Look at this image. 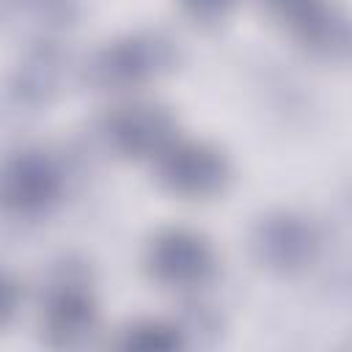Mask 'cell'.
<instances>
[{"label":"cell","instance_id":"obj_1","mask_svg":"<svg viewBox=\"0 0 352 352\" xmlns=\"http://www.w3.org/2000/svg\"><path fill=\"white\" fill-rule=\"evenodd\" d=\"M173 63L176 44L165 33L135 30L102 44L85 63V80L96 91L124 94L160 80Z\"/></svg>","mask_w":352,"mask_h":352},{"label":"cell","instance_id":"obj_2","mask_svg":"<svg viewBox=\"0 0 352 352\" xmlns=\"http://www.w3.org/2000/svg\"><path fill=\"white\" fill-rule=\"evenodd\" d=\"M66 173L60 162L38 146L19 148L0 162V209L6 214H47L60 201Z\"/></svg>","mask_w":352,"mask_h":352},{"label":"cell","instance_id":"obj_3","mask_svg":"<svg viewBox=\"0 0 352 352\" xmlns=\"http://www.w3.org/2000/svg\"><path fill=\"white\" fill-rule=\"evenodd\" d=\"M143 267L162 289L190 292L206 286L217 272L214 245L195 228L170 226L151 236L146 245Z\"/></svg>","mask_w":352,"mask_h":352},{"label":"cell","instance_id":"obj_4","mask_svg":"<svg viewBox=\"0 0 352 352\" xmlns=\"http://www.w3.org/2000/svg\"><path fill=\"white\" fill-rule=\"evenodd\" d=\"M322 250V234L314 220L292 209H275L256 220L250 231V256L258 267L278 275L305 272Z\"/></svg>","mask_w":352,"mask_h":352},{"label":"cell","instance_id":"obj_5","mask_svg":"<svg viewBox=\"0 0 352 352\" xmlns=\"http://www.w3.org/2000/svg\"><path fill=\"white\" fill-rule=\"evenodd\" d=\"M154 176L160 187L176 198L206 201L226 190L231 179V165L217 146L206 140L176 138L154 160Z\"/></svg>","mask_w":352,"mask_h":352},{"label":"cell","instance_id":"obj_6","mask_svg":"<svg viewBox=\"0 0 352 352\" xmlns=\"http://www.w3.org/2000/svg\"><path fill=\"white\" fill-rule=\"evenodd\" d=\"M102 135L124 160H157L176 138V116L157 102H126L107 113Z\"/></svg>","mask_w":352,"mask_h":352},{"label":"cell","instance_id":"obj_7","mask_svg":"<svg viewBox=\"0 0 352 352\" xmlns=\"http://www.w3.org/2000/svg\"><path fill=\"white\" fill-rule=\"evenodd\" d=\"M264 8L308 52L322 58L346 55L349 25L333 0H264Z\"/></svg>","mask_w":352,"mask_h":352},{"label":"cell","instance_id":"obj_8","mask_svg":"<svg viewBox=\"0 0 352 352\" xmlns=\"http://www.w3.org/2000/svg\"><path fill=\"white\" fill-rule=\"evenodd\" d=\"M99 302L80 275H63L47 289L41 308V336L50 346H77L96 333Z\"/></svg>","mask_w":352,"mask_h":352},{"label":"cell","instance_id":"obj_9","mask_svg":"<svg viewBox=\"0 0 352 352\" xmlns=\"http://www.w3.org/2000/svg\"><path fill=\"white\" fill-rule=\"evenodd\" d=\"M60 55L47 44L36 47L33 52H28V58L16 66L14 77H11V94L25 102V104H41L47 102L60 82Z\"/></svg>","mask_w":352,"mask_h":352},{"label":"cell","instance_id":"obj_10","mask_svg":"<svg viewBox=\"0 0 352 352\" xmlns=\"http://www.w3.org/2000/svg\"><path fill=\"white\" fill-rule=\"evenodd\" d=\"M182 344H184V330L176 322H168L160 316L135 319V322L124 324L116 338V346H121V349H146V352H151V349L170 352V349H179Z\"/></svg>","mask_w":352,"mask_h":352},{"label":"cell","instance_id":"obj_11","mask_svg":"<svg viewBox=\"0 0 352 352\" xmlns=\"http://www.w3.org/2000/svg\"><path fill=\"white\" fill-rule=\"evenodd\" d=\"M25 300V289L19 283V278L14 272H8L6 267H0V330L8 327Z\"/></svg>","mask_w":352,"mask_h":352},{"label":"cell","instance_id":"obj_12","mask_svg":"<svg viewBox=\"0 0 352 352\" xmlns=\"http://www.w3.org/2000/svg\"><path fill=\"white\" fill-rule=\"evenodd\" d=\"M176 3L195 22H220L223 16L231 14V8L239 0H176Z\"/></svg>","mask_w":352,"mask_h":352}]
</instances>
